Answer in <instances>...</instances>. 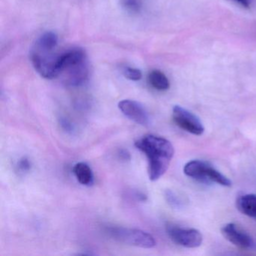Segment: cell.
Wrapping results in <instances>:
<instances>
[{
    "mask_svg": "<svg viewBox=\"0 0 256 256\" xmlns=\"http://www.w3.org/2000/svg\"><path fill=\"white\" fill-rule=\"evenodd\" d=\"M172 118L180 128L194 136H202L204 132L203 124L198 118L184 108L176 106L173 108Z\"/></svg>",
    "mask_w": 256,
    "mask_h": 256,
    "instance_id": "cell-4",
    "label": "cell"
},
{
    "mask_svg": "<svg viewBox=\"0 0 256 256\" xmlns=\"http://www.w3.org/2000/svg\"><path fill=\"white\" fill-rule=\"evenodd\" d=\"M124 74L128 80L138 82L142 78V72L138 68L126 67L124 68Z\"/></svg>",
    "mask_w": 256,
    "mask_h": 256,
    "instance_id": "cell-14",
    "label": "cell"
},
{
    "mask_svg": "<svg viewBox=\"0 0 256 256\" xmlns=\"http://www.w3.org/2000/svg\"><path fill=\"white\" fill-rule=\"evenodd\" d=\"M73 172L78 181L84 186H90L94 182L92 169L84 162L77 163L73 168Z\"/></svg>",
    "mask_w": 256,
    "mask_h": 256,
    "instance_id": "cell-10",
    "label": "cell"
},
{
    "mask_svg": "<svg viewBox=\"0 0 256 256\" xmlns=\"http://www.w3.org/2000/svg\"><path fill=\"white\" fill-rule=\"evenodd\" d=\"M58 60L59 76L64 77L66 84L78 86L83 84L89 76L88 56L82 48H74L60 53Z\"/></svg>",
    "mask_w": 256,
    "mask_h": 256,
    "instance_id": "cell-2",
    "label": "cell"
},
{
    "mask_svg": "<svg viewBox=\"0 0 256 256\" xmlns=\"http://www.w3.org/2000/svg\"><path fill=\"white\" fill-rule=\"evenodd\" d=\"M108 234L114 239L122 244L140 248H151L155 246V239L148 232L139 229L124 227H109Z\"/></svg>",
    "mask_w": 256,
    "mask_h": 256,
    "instance_id": "cell-3",
    "label": "cell"
},
{
    "mask_svg": "<svg viewBox=\"0 0 256 256\" xmlns=\"http://www.w3.org/2000/svg\"><path fill=\"white\" fill-rule=\"evenodd\" d=\"M166 200L168 203L170 204V206L178 208L180 206V202L176 196L172 192L167 191L166 193Z\"/></svg>",
    "mask_w": 256,
    "mask_h": 256,
    "instance_id": "cell-15",
    "label": "cell"
},
{
    "mask_svg": "<svg viewBox=\"0 0 256 256\" xmlns=\"http://www.w3.org/2000/svg\"><path fill=\"white\" fill-rule=\"evenodd\" d=\"M134 146L148 157L150 180H158L167 172L174 155L172 144L164 138L148 134L138 140Z\"/></svg>",
    "mask_w": 256,
    "mask_h": 256,
    "instance_id": "cell-1",
    "label": "cell"
},
{
    "mask_svg": "<svg viewBox=\"0 0 256 256\" xmlns=\"http://www.w3.org/2000/svg\"><path fill=\"white\" fill-rule=\"evenodd\" d=\"M120 5L126 12L132 14H139L143 7L142 0H120Z\"/></svg>",
    "mask_w": 256,
    "mask_h": 256,
    "instance_id": "cell-13",
    "label": "cell"
},
{
    "mask_svg": "<svg viewBox=\"0 0 256 256\" xmlns=\"http://www.w3.org/2000/svg\"><path fill=\"white\" fill-rule=\"evenodd\" d=\"M150 85L160 91L167 90L170 88V83L166 74L160 70H152L148 76Z\"/></svg>",
    "mask_w": 256,
    "mask_h": 256,
    "instance_id": "cell-11",
    "label": "cell"
},
{
    "mask_svg": "<svg viewBox=\"0 0 256 256\" xmlns=\"http://www.w3.org/2000/svg\"><path fill=\"white\" fill-rule=\"evenodd\" d=\"M236 206L241 214L256 220V194H245L240 196L236 199Z\"/></svg>",
    "mask_w": 256,
    "mask_h": 256,
    "instance_id": "cell-9",
    "label": "cell"
},
{
    "mask_svg": "<svg viewBox=\"0 0 256 256\" xmlns=\"http://www.w3.org/2000/svg\"><path fill=\"white\" fill-rule=\"evenodd\" d=\"M234 2H236V4H240V5L242 6L244 8H248L250 7V0H234Z\"/></svg>",
    "mask_w": 256,
    "mask_h": 256,
    "instance_id": "cell-17",
    "label": "cell"
},
{
    "mask_svg": "<svg viewBox=\"0 0 256 256\" xmlns=\"http://www.w3.org/2000/svg\"><path fill=\"white\" fill-rule=\"evenodd\" d=\"M35 46L43 48L55 50L58 47V36L55 32H46L41 36L36 42Z\"/></svg>",
    "mask_w": 256,
    "mask_h": 256,
    "instance_id": "cell-12",
    "label": "cell"
},
{
    "mask_svg": "<svg viewBox=\"0 0 256 256\" xmlns=\"http://www.w3.org/2000/svg\"><path fill=\"white\" fill-rule=\"evenodd\" d=\"M222 234L230 244L242 250H250L254 246L252 238L234 223H228L221 229Z\"/></svg>",
    "mask_w": 256,
    "mask_h": 256,
    "instance_id": "cell-6",
    "label": "cell"
},
{
    "mask_svg": "<svg viewBox=\"0 0 256 256\" xmlns=\"http://www.w3.org/2000/svg\"><path fill=\"white\" fill-rule=\"evenodd\" d=\"M18 168L22 172H28L30 169V163L29 160L26 158H23L20 160L18 163Z\"/></svg>",
    "mask_w": 256,
    "mask_h": 256,
    "instance_id": "cell-16",
    "label": "cell"
},
{
    "mask_svg": "<svg viewBox=\"0 0 256 256\" xmlns=\"http://www.w3.org/2000/svg\"><path fill=\"white\" fill-rule=\"evenodd\" d=\"M210 164L200 160H192L184 166V172L188 178L200 182H206V170Z\"/></svg>",
    "mask_w": 256,
    "mask_h": 256,
    "instance_id": "cell-8",
    "label": "cell"
},
{
    "mask_svg": "<svg viewBox=\"0 0 256 256\" xmlns=\"http://www.w3.org/2000/svg\"><path fill=\"white\" fill-rule=\"evenodd\" d=\"M120 112L126 118L139 125L148 126L150 122L149 115L142 104L134 100H125L118 104Z\"/></svg>",
    "mask_w": 256,
    "mask_h": 256,
    "instance_id": "cell-7",
    "label": "cell"
},
{
    "mask_svg": "<svg viewBox=\"0 0 256 256\" xmlns=\"http://www.w3.org/2000/svg\"><path fill=\"white\" fill-rule=\"evenodd\" d=\"M167 233L175 244L186 248H197L203 241V236L196 228H185L170 224L168 226Z\"/></svg>",
    "mask_w": 256,
    "mask_h": 256,
    "instance_id": "cell-5",
    "label": "cell"
}]
</instances>
